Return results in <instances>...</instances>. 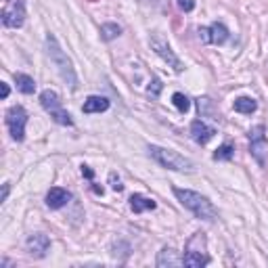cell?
I'll return each mask as SVG.
<instances>
[{
  "mask_svg": "<svg viewBox=\"0 0 268 268\" xmlns=\"http://www.w3.org/2000/svg\"><path fill=\"white\" fill-rule=\"evenodd\" d=\"M46 53H48V57H51L53 65L57 67L59 76L63 78V82H65L69 88H78V76H76V69H74L72 59H69V57L65 55L63 48L59 46L57 38H55L53 34L46 36Z\"/></svg>",
  "mask_w": 268,
  "mask_h": 268,
  "instance_id": "obj_1",
  "label": "cell"
},
{
  "mask_svg": "<svg viewBox=\"0 0 268 268\" xmlns=\"http://www.w3.org/2000/svg\"><path fill=\"white\" fill-rule=\"evenodd\" d=\"M174 195H176V199L186 207V210H191L197 218H201V220H210L212 222V220L218 218L216 207L207 201V197H203L201 193L188 191V188H174Z\"/></svg>",
  "mask_w": 268,
  "mask_h": 268,
  "instance_id": "obj_2",
  "label": "cell"
},
{
  "mask_svg": "<svg viewBox=\"0 0 268 268\" xmlns=\"http://www.w3.org/2000/svg\"><path fill=\"white\" fill-rule=\"evenodd\" d=\"M149 155H151L160 166L168 168V170H176V172H193L195 170V166H193L191 160H186V157L172 151V149H164V147L151 145L149 147Z\"/></svg>",
  "mask_w": 268,
  "mask_h": 268,
  "instance_id": "obj_3",
  "label": "cell"
},
{
  "mask_svg": "<svg viewBox=\"0 0 268 268\" xmlns=\"http://www.w3.org/2000/svg\"><path fill=\"white\" fill-rule=\"evenodd\" d=\"M182 264L191 266V268H201L205 264H210V256L205 252V235L203 233H195L191 239H188Z\"/></svg>",
  "mask_w": 268,
  "mask_h": 268,
  "instance_id": "obj_4",
  "label": "cell"
},
{
  "mask_svg": "<svg viewBox=\"0 0 268 268\" xmlns=\"http://www.w3.org/2000/svg\"><path fill=\"white\" fill-rule=\"evenodd\" d=\"M40 105L46 109L48 113H51V117H53L57 124H61V126H74L72 115H69L65 109H63L61 98H59V94L55 90H44L40 94Z\"/></svg>",
  "mask_w": 268,
  "mask_h": 268,
  "instance_id": "obj_5",
  "label": "cell"
},
{
  "mask_svg": "<svg viewBox=\"0 0 268 268\" xmlns=\"http://www.w3.org/2000/svg\"><path fill=\"white\" fill-rule=\"evenodd\" d=\"M2 25L17 29L25 21V2L23 0H4L2 2Z\"/></svg>",
  "mask_w": 268,
  "mask_h": 268,
  "instance_id": "obj_6",
  "label": "cell"
},
{
  "mask_svg": "<svg viewBox=\"0 0 268 268\" xmlns=\"http://www.w3.org/2000/svg\"><path fill=\"white\" fill-rule=\"evenodd\" d=\"M25 124H27V111L21 105H13L6 111V126H8V132H11L13 141L21 143L25 138Z\"/></svg>",
  "mask_w": 268,
  "mask_h": 268,
  "instance_id": "obj_7",
  "label": "cell"
},
{
  "mask_svg": "<svg viewBox=\"0 0 268 268\" xmlns=\"http://www.w3.org/2000/svg\"><path fill=\"white\" fill-rule=\"evenodd\" d=\"M151 48H153V51H155L157 55H160V57L164 59V61H166L168 65H170V67L174 69L176 74H180L182 69H184L182 61H180V59H178V57L174 55L172 46L168 44V40H166V38H164L162 34H153V36H151Z\"/></svg>",
  "mask_w": 268,
  "mask_h": 268,
  "instance_id": "obj_8",
  "label": "cell"
},
{
  "mask_svg": "<svg viewBox=\"0 0 268 268\" xmlns=\"http://www.w3.org/2000/svg\"><path fill=\"white\" fill-rule=\"evenodd\" d=\"M264 126H256L250 130V143H252V155L256 157V162L264 166L266 164V157H268V143H266V136H264Z\"/></svg>",
  "mask_w": 268,
  "mask_h": 268,
  "instance_id": "obj_9",
  "label": "cell"
},
{
  "mask_svg": "<svg viewBox=\"0 0 268 268\" xmlns=\"http://www.w3.org/2000/svg\"><path fill=\"white\" fill-rule=\"evenodd\" d=\"M25 247H27V254L34 256V258H44L48 247H51V239L44 235V233H34L27 237L25 241Z\"/></svg>",
  "mask_w": 268,
  "mask_h": 268,
  "instance_id": "obj_10",
  "label": "cell"
},
{
  "mask_svg": "<svg viewBox=\"0 0 268 268\" xmlns=\"http://www.w3.org/2000/svg\"><path fill=\"white\" fill-rule=\"evenodd\" d=\"M214 134H216V130L212 126H207L205 122H201V120H195L193 124H191V136H193V141L197 143V145H207L214 138Z\"/></svg>",
  "mask_w": 268,
  "mask_h": 268,
  "instance_id": "obj_11",
  "label": "cell"
},
{
  "mask_svg": "<svg viewBox=\"0 0 268 268\" xmlns=\"http://www.w3.org/2000/svg\"><path fill=\"white\" fill-rule=\"evenodd\" d=\"M69 199H72V193L65 191L61 186H53L51 191L46 193V205L51 207V210H59V207L67 205Z\"/></svg>",
  "mask_w": 268,
  "mask_h": 268,
  "instance_id": "obj_12",
  "label": "cell"
},
{
  "mask_svg": "<svg viewBox=\"0 0 268 268\" xmlns=\"http://www.w3.org/2000/svg\"><path fill=\"white\" fill-rule=\"evenodd\" d=\"M109 109V98L107 96H88L84 105H82V111L84 113H103Z\"/></svg>",
  "mask_w": 268,
  "mask_h": 268,
  "instance_id": "obj_13",
  "label": "cell"
},
{
  "mask_svg": "<svg viewBox=\"0 0 268 268\" xmlns=\"http://www.w3.org/2000/svg\"><path fill=\"white\" fill-rule=\"evenodd\" d=\"M182 264V258H178V252L172 250V247H164L157 256V266L166 268V266H180Z\"/></svg>",
  "mask_w": 268,
  "mask_h": 268,
  "instance_id": "obj_14",
  "label": "cell"
},
{
  "mask_svg": "<svg viewBox=\"0 0 268 268\" xmlns=\"http://www.w3.org/2000/svg\"><path fill=\"white\" fill-rule=\"evenodd\" d=\"M155 207H157V203L153 199H149V197H145V195H132L130 197V210L134 214H143L147 210H155Z\"/></svg>",
  "mask_w": 268,
  "mask_h": 268,
  "instance_id": "obj_15",
  "label": "cell"
},
{
  "mask_svg": "<svg viewBox=\"0 0 268 268\" xmlns=\"http://www.w3.org/2000/svg\"><path fill=\"white\" fill-rule=\"evenodd\" d=\"M207 29H210V42L212 44H224L228 40V29H226L224 23L214 21Z\"/></svg>",
  "mask_w": 268,
  "mask_h": 268,
  "instance_id": "obj_16",
  "label": "cell"
},
{
  "mask_svg": "<svg viewBox=\"0 0 268 268\" xmlns=\"http://www.w3.org/2000/svg\"><path fill=\"white\" fill-rule=\"evenodd\" d=\"M15 84L17 88L21 90L23 94H34L36 92V82H34V78H29L25 74H15Z\"/></svg>",
  "mask_w": 268,
  "mask_h": 268,
  "instance_id": "obj_17",
  "label": "cell"
},
{
  "mask_svg": "<svg viewBox=\"0 0 268 268\" xmlns=\"http://www.w3.org/2000/svg\"><path fill=\"white\" fill-rule=\"evenodd\" d=\"M233 107H235V111H239V113H254L258 109V103L252 96H239V98H235Z\"/></svg>",
  "mask_w": 268,
  "mask_h": 268,
  "instance_id": "obj_18",
  "label": "cell"
},
{
  "mask_svg": "<svg viewBox=\"0 0 268 268\" xmlns=\"http://www.w3.org/2000/svg\"><path fill=\"white\" fill-rule=\"evenodd\" d=\"M122 34V27L117 25V23H103L101 25V38L105 42H109V40H113V38H117Z\"/></svg>",
  "mask_w": 268,
  "mask_h": 268,
  "instance_id": "obj_19",
  "label": "cell"
},
{
  "mask_svg": "<svg viewBox=\"0 0 268 268\" xmlns=\"http://www.w3.org/2000/svg\"><path fill=\"white\" fill-rule=\"evenodd\" d=\"M233 145L231 143H224V145H220L214 151V160L216 162H228V160H233Z\"/></svg>",
  "mask_w": 268,
  "mask_h": 268,
  "instance_id": "obj_20",
  "label": "cell"
},
{
  "mask_svg": "<svg viewBox=\"0 0 268 268\" xmlns=\"http://www.w3.org/2000/svg\"><path fill=\"white\" fill-rule=\"evenodd\" d=\"M172 103L176 105V109H178L180 113H186L188 109H191V101H188V98H186L182 92H174V94H172Z\"/></svg>",
  "mask_w": 268,
  "mask_h": 268,
  "instance_id": "obj_21",
  "label": "cell"
},
{
  "mask_svg": "<svg viewBox=\"0 0 268 268\" xmlns=\"http://www.w3.org/2000/svg\"><path fill=\"white\" fill-rule=\"evenodd\" d=\"M162 88H164V84H162L160 78H151V82H149V86H147V92L151 96H160Z\"/></svg>",
  "mask_w": 268,
  "mask_h": 268,
  "instance_id": "obj_22",
  "label": "cell"
},
{
  "mask_svg": "<svg viewBox=\"0 0 268 268\" xmlns=\"http://www.w3.org/2000/svg\"><path fill=\"white\" fill-rule=\"evenodd\" d=\"M176 2L180 6V11H184V13H191L195 8V0H176Z\"/></svg>",
  "mask_w": 268,
  "mask_h": 268,
  "instance_id": "obj_23",
  "label": "cell"
},
{
  "mask_svg": "<svg viewBox=\"0 0 268 268\" xmlns=\"http://www.w3.org/2000/svg\"><path fill=\"white\" fill-rule=\"evenodd\" d=\"M109 180H111V186H113V191H117V193H120L122 188H124V184L120 182V178L115 176V172H111V174H109Z\"/></svg>",
  "mask_w": 268,
  "mask_h": 268,
  "instance_id": "obj_24",
  "label": "cell"
},
{
  "mask_svg": "<svg viewBox=\"0 0 268 268\" xmlns=\"http://www.w3.org/2000/svg\"><path fill=\"white\" fill-rule=\"evenodd\" d=\"M199 38H201V42L212 44V42H210V29H207V27H201V29H199Z\"/></svg>",
  "mask_w": 268,
  "mask_h": 268,
  "instance_id": "obj_25",
  "label": "cell"
},
{
  "mask_svg": "<svg viewBox=\"0 0 268 268\" xmlns=\"http://www.w3.org/2000/svg\"><path fill=\"white\" fill-rule=\"evenodd\" d=\"M8 92H11V90H8V84H0V96H2V98H6L8 96Z\"/></svg>",
  "mask_w": 268,
  "mask_h": 268,
  "instance_id": "obj_26",
  "label": "cell"
},
{
  "mask_svg": "<svg viewBox=\"0 0 268 268\" xmlns=\"http://www.w3.org/2000/svg\"><path fill=\"white\" fill-rule=\"evenodd\" d=\"M8 191H11V184H4V186H2V197H0V201H6Z\"/></svg>",
  "mask_w": 268,
  "mask_h": 268,
  "instance_id": "obj_27",
  "label": "cell"
},
{
  "mask_svg": "<svg viewBox=\"0 0 268 268\" xmlns=\"http://www.w3.org/2000/svg\"><path fill=\"white\" fill-rule=\"evenodd\" d=\"M82 174L86 176V178H92V170L88 166H82Z\"/></svg>",
  "mask_w": 268,
  "mask_h": 268,
  "instance_id": "obj_28",
  "label": "cell"
}]
</instances>
